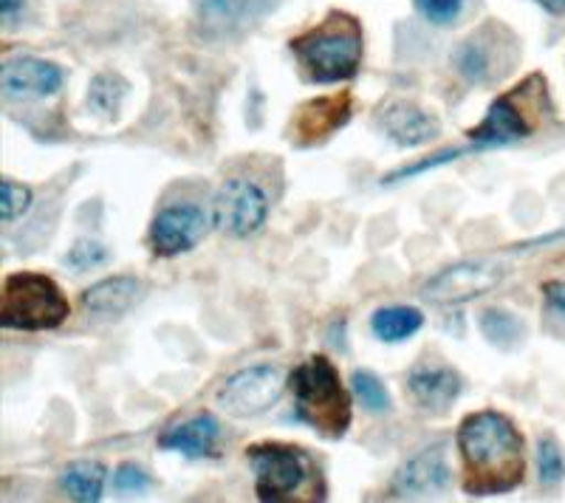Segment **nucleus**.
<instances>
[{
	"label": "nucleus",
	"instance_id": "1",
	"mask_svg": "<svg viewBox=\"0 0 565 503\" xmlns=\"http://www.w3.org/2000/svg\"><path fill=\"white\" fill-rule=\"evenodd\" d=\"M458 452L463 464V492L489 497L521 486L526 472V447L521 430L498 410L469 414L458 427Z\"/></svg>",
	"mask_w": 565,
	"mask_h": 503
},
{
	"label": "nucleus",
	"instance_id": "2",
	"mask_svg": "<svg viewBox=\"0 0 565 503\" xmlns=\"http://www.w3.org/2000/svg\"><path fill=\"white\" fill-rule=\"evenodd\" d=\"M365 38L351 14H331L322 26L291 40V54L311 83L334 85L360 74Z\"/></svg>",
	"mask_w": 565,
	"mask_h": 503
},
{
	"label": "nucleus",
	"instance_id": "3",
	"mask_svg": "<svg viewBox=\"0 0 565 503\" xmlns=\"http://www.w3.org/2000/svg\"><path fill=\"white\" fill-rule=\"evenodd\" d=\"M295 394V414L326 439H342L351 427V396L342 387L340 374L326 356H311L289 376Z\"/></svg>",
	"mask_w": 565,
	"mask_h": 503
},
{
	"label": "nucleus",
	"instance_id": "4",
	"mask_svg": "<svg viewBox=\"0 0 565 503\" xmlns=\"http://www.w3.org/2000/svg\"><path fill=\"white\" fill-rule=\"evenodd\" d=\"M255 470V492L266 503L320 501V467L309 452L289 445H255L246 450Z\"/></svg>",
	"mask_w": 565,
	"mask_h": 503
},
{
	"label": "nucleus",
	"instance_id": "5",
	"mask_svg": "<svg viewBox=\"0 0 565 503\" xmlns=\"http://www.w3.org/2000/svg\"><path fill=\"white\" fill-rule=\"evenodd\" d=\"M71 306L63 289L49 275L14 271L3 283L0 323L14 331L60 329L68 320Z\"/></svg>",
	"mask_w": 565,
	"mask_h": 503
},
{
	"label": "nucleus",
	"instance_id": "6",
	"mask_svg": "<svg viewBox=\"0 0 565 503\" xmlns=\"http://www.w3.org/2000/svg\"><path fill=\"white\" fill-rule=\"evenodd\" d=\"M286 374L277 365H252L232 374L215 394V405L232 419H255L266 414L286 394Z\"/></svg>",
	"mask_w": 565,
	"mask_h": 503
},
{
	"label": "nucleus",
	"instance_id": "7",
	"mask_svg": "<svg viewBox=\"0 0 565 503\" xmlns=\"http://www.w3.org/2000/svg\"><path fill=\"white\" fill-rule=\"evenodd\" d=\"M269 218V195L252 179H226L212 199V224L232 238H249Z\"/></svg>",
	"mask_w": 565,
	"mask_h": 503
},
{
	"label": "nucleus",
	"instance_id": "8",
	"mask_svg": "<svg viewBox=\"0 0 565 503\" xmlns=\"http://www.w3.org/2000/svg\"><path fill=\"white\" fill-rule=\"evenodd\" d=\"M534 79L537 77L526 79L523 85H518V90H512L507 97H498L489 105L487 117L469 130V136H472V142L478 148L514 145L534 133V122L529 117V97H532Z\"/></svg>",
	"mask_w": 565,
	"mask_h": 503
},
{
	"label": "nucleus",
	"instance_id": "9",
	"mask_svg": "<svg viewBox=\"0 0 565 503\" xmlns=\"http://www.w3.org/2000/svg\"><path fill=\"white\" fill-rule=\"evenodd\" d=\"M206 226H210V215L199 204H190V201L168 204L150 224V249L161 258H179L201 244Z\"/></svg>",
	"mask_w": 565,
	"mask_h": 503
},
{
	"label": "nucleus",
	"instance_id": "10",
	"mask_svg": "<svg viewBox=\"0 0 565 503\" xmlns=\"http://www.w3.org/2000/svg\"><path fill=\"white\" fill-rule=\"evenodd\" d=\"M503 266L498 264H456L441 269L424 283V297L433 306H458L469 303L476 297L489 295L494 286H501Z\"/></svg>",
	"mask_w": 565,
	"mask_h": 503
},
{
	"label": "nucleus",
	"instance_id": "11",
	"mask_svg": "<svg viewBox=\"0 0 565 503\" xmlns=\"http://www.w3.org/2000/svg\"><path fill=\"white\" fill-rule=\"evenodd\" d=\"M450 484L452 470L447 464V450L436 445L398 467L391 481V497H396V501H424V497H436L447 492Z\"/></svg>",
	"mask_w": 565,
	"mask_h": 503
},
{
	"label": "nucleus",
	"instance_id": "12",
	"mask_svg": "<svg viewBox=\"0 0 565 503\" xmlns=\"http://www.w3.org/2000/svg\"><path fill=\"white\" fill-rule=\"evenodd\" d=\"M63 68L40 57H12L0 68V88L7 99L29 103V99L54 97L63 88Z\"/></svg>",
	"mask_w": 565,
	"mask_h": 503
},
{
	"label": "nucleus",
	"instance_id": "13",
	"mask_svg": "<svg viewBox=\"0 0 565 503\" xmlns=\"http://www.w3.org/2000/svg\"><path fill=\"white\" fill-rule=\"evenodd\" d=\"M351 119V97L348 94H328L302 105L291 119V139L302 148L320 145L345 128Z\"/></svg>",
	"mask_w": 565,
	"mask_h": 503
},
{
	"label": "nucleus",
	"instance_id": "14",
	"mask_svg": "<svg viewBox=\"0 0 565 503\" xmlns=\"http://www.w3.org/2000/svg\"><path fill=\"white\" fill-rule=\"evenodd\" d=\"M275 0H199V26L206 38H232L264 18Z\"/></svg>",
	"mask_w": 565,
	"mask_h": 503
},
{
	"label": "nucleus",
	"instance_id": "15",
	"mask_svg": "<svg viewBox=\"0 0 565 503\" xmlns=\"http://www.w3.org/2000/svg\"><path fill=\"white\" fill-rule=\"evenodd\" d=\"M411 396L427 414H447L452 402L461 396L463 379L447 365H416L407 376Z\"/></svg>",
	"mask_w": 565,
	"mask_h": 503
},
{
	"label": "nucleus",
	"instance_id": "16",
	"mask_svg": "<svg viewBox=\"0 0 565 503\" xmlns=\"http://www.w3.org/2000/svg\"><path fill=\"white\" fill-rule=\"evenodd\" d=\"M382 130L398 148H422L441 133V125L433 114L407 99H396L382 110Z\"/></svg>",
	"mask_w": 565,
	"mask_h": 503
},
{
	"label": "nucleus",
	"instance_id": "17",
	"mask_svg": "<svg viewBox=\"0 0 565 503\" xmlns=\"http://www.w3.org/2000/svg\"><path fill=\"white\" fill-rule=\"evenodd\" d=\"M494 26L463 40L456 52V68L467 83L487 85L507 72L503 63V45L492 38Z\"/></svg>",
	"mask_w": 565,
	"mask_h": 503
},
{
	"label": "nucleus",
	"instance_id": "18",
	"mask_svg": "<svg viewBox=\"0 0 565 503\" xmlns=\"http://www.w3.org/2000/svg\"><path fill=\"white\" fill-rule=\"evenodd\" d=\"M218 436H221L218 421L212 419L210 414H201L161 432L159 447H164V450L170 452H181V456H186V459H204V456H210V452L215 450Z\"/></svg>",
	"mask_w": 565,
	"mask_h": 503
},
{
	"label": "nucleus",
	"instance_id": "19",
	"mask_svg": "<svg viewBox=\"0 0 565 503\" xmlns=\"http://www.w3.org/2000/svg\"><path fill=\"white\" fill-rule=\"evenodd\" d=\"M141 297V283L128 275L105 278L83 291V309L94 317H119L134 309Z\"/></svg>",
	"mask_w": 565,
	"mask_h": 503
},
{
	"label": "nucleus",
	"instance_id": "20",
	"mask_svg": "<svg viewBox=\"0 0 565 503\" xmlns=\"http://www.w3.org/2000/svg\"><path fill=\"white\" fill-rule=\"evenodd\" d=\"M424 325V314L411 306H387V309L373 311L371 331L382 342H405Z\"/></svg>",
	"mask_w": 565,
	"mask_h": 503
},
{
	"label": "nucleus",
	"instance_id": "21",
	"mask_svg": "<svg viewBox=\"0 0 565 503\" xmlns=\"http://www.w3.org/2000/svg\"><path fill=\"white\" fill-rule=\"evenodd\" d=\"M60 486L68 492V497L74 501H99L105 492V467L97 461H77V464H68L60 475Z\"/></svg>",
	"mask_w": 565,
	"mask_h": 503
},
{
	"label": "nucleus",
	"instance_id": "22",
	"mask_svg": "<svg viewBox=\"0 0 565 503\" xmlns=\"http://www.w3.org/2000/svg\"><path fill=\"white\" fill-rule=\"evenodd\" d=\"M478 329L487 336L489 345L501 351H512L521 345L523 334H526V325L507 309H487L478 320Z\"/></svg>",
	"mask_w": 565,
	"mask_h": 503
},
{
	"label": "nucleus",
	"instance_id": "23",
	"mask_svg": "<svg viewBox=\"0 0 565 503\" xmlns=\"http://www.w3.org/2000/svg\"><path fill=\"white\" fill-rule=\"evenodd\" d=\"M125 94H128V83L119 74H97L88 88V103L103 117H114Z\"/></svg>",
	"mask_w": 565,
	"mask_h": 503
},
{
	"label": "nucleus",
	"instance_id": "24",
	"mask_svg": "<svg viewBox=\"0 0 565 503\" xmlns=\"http://www.w3.org/2000/svg\"><path fill=\"white\" fill-rule=\"evenodd\" d=\"M351 387L353 394H356V399L362 402V407L371 410V414H387V410H391V390H387L385 382L376 374H371V371H353Z\"/></svg>",
	"mask_w": 565,
	"mask_h": 503
},
{
	"label": "nucleus",
	"instance_id": "25",
	"mask_svg": "<svg viewBox=\"0 0 565 503\" xmlns=\"http://www.w3.org/2000/svg\"><path fill=\"white\" fill-rule=\"evenodd\" d=\"M32 201L34 195L26 184L3 179V184H0V218H3V224H12L20 215H26L29 207H32Z\"/></svg>",
	"mask_w": 565,
	"mask_h": 503
},
{
	"label": "nucleus",
	"instance_id": "26",
	"mask_svg": "<svg viewBox=\"0 0 565 503\" xmlns=\"http://www.w3.org/2000/svg\"><path fill=\"white\" fill-rule=\"evenodd\" d=\"M537 472H540V484H546V486H557L565 478V456L552 436L540 439L537 445Z\"/></svg>",
	"mask_w": 565,
	"mask_h": 503
},
{
	"label": "nucleus",
	"instance_id": "27",
	"mask_svg": "<svg viewBox=\"0 0 565 503\" xmlns=\"http://www.w3.org/2000/svg\"><path fill=\"white\" fill-rule=\"evenodd\" d=\"M416 12L433 26H450L461 18L463 0H413Z\"/></svg>",
	"mask_w": 565,
	"mask_h": 503
},
{
	"label": "nucleus",
	"instance_id": "28",
	"mask_svg": "<svg viewBox=\"0 0 565 503\" xmlns=\"http://www.w3.org/2000/svg\"><path fill=\"white\" fill-rule=\"evenodd\" d=\"M63 260L65 266H71L74 271H88L108 260V249H105L103 244H97V240H77Z\"/></svg>",
	"mask_w": 565,
	"mask_h": 503
},
{
	"label": "nucleus",
	"instance_id": "29",
	"mask_svg": "<svg viewBox=\"0 0 565 503\" xmlns=\"http://www.w3.org/2000/svg\"><path fill=\"white\" fill-rule=\"evenodd\" d=\"M150 475L141 467L136 464H122L116 467L114 472V490L119 492V495H141L145 490H150Z\"/></svg>",
	"mask_w": 565,
	"mask_h": 503
},
{
	"label": "nucleus",
	"instance_id": "30",
	"mask_svg": "<svg viewBox=\"0 0 565 503\" xmlns=\"http://www.w3.org/2000/svg\"><path fill=\"white\" fill-rule=\"evenodd\" d=\"M463 153H467V150H444V153H438L436 159H427V162H418V164H413V168L396 170V173H393V175H387V181H398V179H407V175L424 173V170L438 168V164H444V162H452V159H461Z\"/></svg>",
	"mask_w": 565,
	"mask_h": 503
},
{
	"label": "nucleus",
	"instance_id": "31",
	"mask_svg": "<svg viewBox=\"0 0 565 503\" xmlns=\"http://www.w3.org/2000/svg\"><path fill=\"white\" fill-rule=\"evenodd\" d=\"M543 300H546L548 314L565 320V283L563 280H548V283L543 286Z\"/></svg>",
	"mask_w": 565,
	"mask_h": 503
},
{
	"label": "nucleus",
	"instance_id": "32",
	"mask_svg": "<svg viewBox=\"0 0 565 503\" xmlns=\"http://www.w3.org/2000/svg\"><path fill=\"white\" fill-rule=\"evenodd\" d=\"M23 7H26V0H0V14H3L7 23H12V20L23 12Z\"/></svg>",
	"mask_w": 565,
	"mask_h": 503
},
{
	"label": "nucleus",
	"instance_id": "33",
	"mask_svg": "<svg viewBox=\"0 0 565 503\" xmlns=\"http://www.w3.org/2000/svg\"><path fill=\"white\" fill-rule=\"evenodd\" d=\"M540 7L552 14H565V0H537Z\"/></svg>",
	"mask_w": 565,
	"mask_h": 503
}]
</instances>
